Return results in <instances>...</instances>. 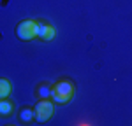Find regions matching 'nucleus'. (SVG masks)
<instances>
[{
  "label": "nucleus",
  "instance_id": "5",
  "mask_svg": "<svg viewBox=\"0 0 132 126\" xmlns=\"http://www.w3.org/2000/svg\"><path fill=\"white\" fill-rule=\"evenodd\" d=\"M20 121H21V123H32V121H35V112H34V109H30V107L21 109Z\"/></svg>",
  "mask_w": 132,
  "mask_h": 126
},
{
  "label": "nucleus",
  "instance_id": "1",
  "mask_svg": "<svg viewBox=\"0 0 132 126\" xmlns=\"http://www.w3.org/2000/svg\"><path fill=\"white\" fill-rule=\"evenodd\" d=\"M74 96V84L69 79H62L51 86V98L55 103H69Z\"/></svg>",
  "mask_w": 132,
  "mask_h": 126
},
{
  "label": "nucleus",
  "instance_id": "4",
  "mask_svg": "<svg viewBox=\"0 0 132 126\" xmlns=\"http://www.w3.org/2000/svg\"><path fill=\"white\" fill-rule=\"evenodd\" d=\"M56 35V30L48 23H37V37L42 40H53Z\"/></svg>",
  "mask_w": 132,
  "mask_h": 126
},
{
  "label": "nucleus",
  "instance_id": "7",
  "mask_svg": "<svg viewBox=\"0 0 132 126\" xmlns=\"http://www.w3.org/2000/svg\"><path fill=\"white\" fill-rule=\"evenodd\" d=\"M37 96L39 98H48V96H51V86L50 84H41L39 88H37Z\"/></svg>",
  "mask_w": 132,
  "mask_h": 126
},
{
  "label": "nucleus",
  "instance_id": "6",
  "mask_svg": "<svg viewBox=\"0 0 132 126\" xmlns=\"http://www.w3.org/2000/svg\"><path fill=\"white\" fill-rule=\"evenodd\" d=\"M12 91V86L7 79H4V77H0V100H4V98H7Z\"/></svg>",
  "mask_w": 132,
  "mask_h": 126
},
{
  "label": "nucleus",
  "instance_id": "3",
  "mask_svg": "<svg viewBox=\"0 0 132 126\" xmlns=\"http://www.w3.org/2000/svg\"><path fill=\"white\" fill-rule=\"evenodd\" d=\"M34 112H35V121L39 123H46L50 121L53 114H55V107H53V102H50L48 98H41L37 105L34 107Z\"/></svg>",
  "mask_w": 132,
  "mask_h": 126
},
{
  "label": "nucleus",
  "instance_id": "8",
  "mask_svg": "<svg viewBox=\"0 0 132 126\" xmlns=\"http://www.w3.org/2000/svg\"><path fill=\"white\" fill-rule=\"evenodd\" d=\"M11 112H12V103L7 102L5 98L0 100V116H9Z\"/></svg>",
  "mask_w": 132,
  "mask_h": 126
},
{
  "label": "nucleus",
  "instance_id": "2",
  "mask_svg": "<svg viewBox=\"0 0 132 126\" xmlns=\"http://www.w3.org/2000/svg\"><path fill=\"white\" fill-rule=\"evenodd\" d=\"M16 37L23 42L34 40L37 37V21H32V19L20 21L18 26H16Z\"/></svg>",
  "mask_w": 132,
  "mask_h": 126
}]
</instances>
